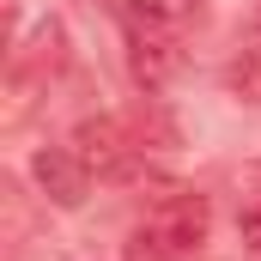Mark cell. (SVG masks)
Instances as JSON below:
<instances>
[{"instance_id": "6", "label": "cell", "mask_w": 261, "mask_h": 261, "mask_svg": "<svg viewBox=\"0 0 261 261\" xmlns=\"http://www.w3.org/2000/svg\"><path fill=\"white\" fill-rule=\"evenodd\" d=\"M237 231H243V243H249V249H261V200H255V206H243Z\"/></svg>"}, {"instance_id": "3", "label": "cell", "mask_w": 261, "mask_h": 261, "mask_svg": "<svg viewBox=\"0 0 261 261\" xmlns=\"http://www.w3.org/2000/svg\"><path fill=\"white\" fill-rule=\"evenodd\" d=\"M128 73L146 91H158L176 73V31L170 24H128Z\"/></svg>"}, {"instance_id": "2", "label": "cell", "mask_w": 261, "mask_h": 261, "mask_svg": "<svg viewBox=\"0 0 261 261\" xmlns=\"http://www.w3.org/2000/svg\"><path fill=\"white\" fill-rule=\"evenodd\" d=\"M73 152H79V164H85V170L116 176V170L134 158V134H128V122H116V116H97V122H79Z\"/></svg>"}, {"instance_id": "5", "label": "cell", "mask_w": 261, "mask_h": 261, "mask_svg": "<svg viewBox=\"0 0 261 261\" xmlns=\"http://www.w3.org/2000/svg\"><path fill=\"white\" fill-rule=\"evenodd\" d=\"M189 6L195 0H110V12L122 24H170V31L189 18Z\"/></svg>"}, {"instance_id": "4", "label": "cell", "mask_w": 261, "mask_h": 261, "mask_svg": "<svg viewBox=\"0 0 261 261\" xmlns=\"http://www.w3.org/2000/svg\"><path fill=\"white\" fill-rule=\"evenodd\" d=\"M31 176H37V189L55 200V206H79L85 200V182H91V170L79 164L73 146H43L31 158Z\"/></svg>"}, {"instance_id": "1", "label": "cell", "mask_w": 261, "mask_h": 261, "mask_svg": "<svg viewBox=\"0 0 261 261\" xmlns=\"http://www.w3.org/2000/svg\"><path fill=\"white\" fill-rule=\"evenodd\" d=\"M206 225H213L206 195L176 189V195H164L146 219H140V225H134V237H146L152 249H164V255H176V261H195L200 243H206Z\"/></svg>"}, {"instance_id": "7", "label": "cell", "mask_w": 261, "mask_h": 261, "mask_svg": "<svg viewBox=\"0 0 261 261\" xmlns=\"http://www.w3.org/2000/svg\"><path fill=\"white\" fill-rule=\"evenodd\" d=\"M249 182H261V164H249Z\"/></svg>"}]
</instances>
